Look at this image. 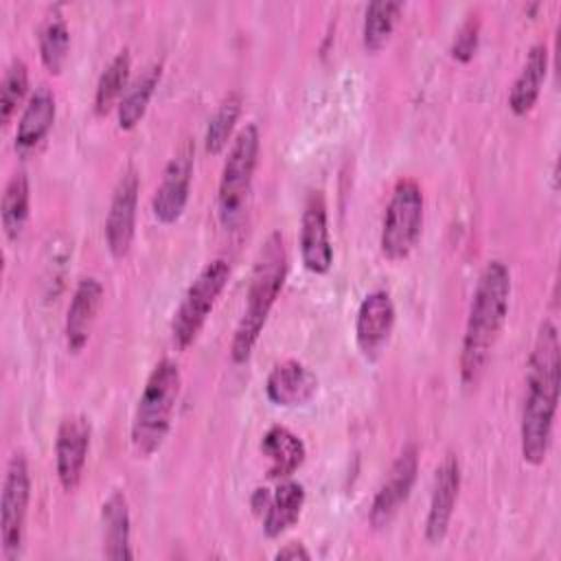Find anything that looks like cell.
<instances>
[{
  "instance_id": "1",
  "label": "cell",
  "mask_w": 561,
  "mask_h": 561,
  "mask_svg": "<svg viewBox=\"0 0 561 561\" xmlns=\"http://www.w3.org/2000/svg\"><path fill=\"white\" fill-rule=\"evenodd\" d=\"M559 331L550 320L537 329L528 366H526V397L519 423V449L526 465L539 467L550 449L552 425L559 403Z\"/></svg>"
},
{
  "instance_id": "2",
  "label": "cell",
  "mask_w": 561,
  "mask_h": 561,
  "mask_svg": "<svg viewBox=\"0 0 561 561\" xmlns=\"http://www.w3.org/2000/svg\"><path fill=\"white\" fill-rule=\"evenodd\" d=\"M511 302V272L506 263L493 259L478 276L469 316L460 346V379L467 388L482 379L495 342L508 316Z\"/></svg>"
},
{
  "instance_id": "3",
  "label": "cell",
  "mask_w": 561,
  "mask_h": 561,
  "mask_svg": "<svg viewBox=\"0 0 561 561\" xmlns=\"http://www.w3.org/2000/svg\"><path fill=\"white\" fill-rule=\"evenodd\" d=\"M285 276H287L285 241H283V234L274 230L267 234V239L261 243L254 256L250 283L245 291V307L230 342V359L234 364H243L250 359L259 342V335L270 318V311L280 296Z\"/></svg>"
},
{
  "instance_id": "4",
  "label": "cell",
  "mask_w": 561,
  "mask_h": 561,
  "mask_svg": "<svg viewBox=\"0 0 561 561\" xmlns=\"http://www.w3.org/2000/svg\"><path fill=\"white\" fill-rule=\"evenodd\" d=\"M182 388V375L173 359H160L138 397L131 419V447L140 458L153 456L167 440L173 423L175 403Z\"/></svg>"
},
{
  "instance_id": "5",
  "label": "cell",
  "mask_w": 561,
  "mask_h": 561,
  "mask_svg": "<svg viewBox=\"0 0 561 561\" xmlns=\"http://www.w3.org/2000/svg\"><path fill=\"white\" fill-rule=\"evenodd\" d=\"M259 149L261 136L254 123L241 127L230 142L217 188V215L226 230H237L245 217V206L259 162Z\"/></svg>"
},
{
  "instance_id": "6",
  "label": "cell",
  "mask_w": 561,
  "mask_h": 561,
  "mask_svg": "<svg viewBox=\"0 0 561 561\" xmlns=\"http://www.w3.org/2000/svg\"><path fill=\"white\" fill-rule=\"evenodd\" d=\"M423 191L416 180L401 178L388 199L379 245L388 261H403L419 243L423 230Z\"/></svg>"
},
{
  "instance_id": "7",
  "label": "cell",
  "mask_w": 561,
  "mask_h": 561,
  "mask_svg": "<svg viewBox=\"0 0 561 561\" xmlns=\"http://www.w3.org/2000/svg\"><path fill=\"white\" fill-rule=\"evenodd\" d=\"M228 278L230 265L226 259L208 261L193 278L171 320V337L178 348L184 351L197 340L217 298L226 289Z\"/></svg>"
},
{
  "instance_id": "8",
  "label": "cell",
  "mask_w": 561,
  "mask_h": 561,
  "mask_svg": "<svg viewBox=\"0 0 561 561\" xmlns=\"http://www.w3.org/2000/svg\"><path fill=\"white\" fill-rule=\"evenodd\" d=\"M31 502V471L24 454H13L7 462L0 495V541L2 557L13 561L22 554L26 515Z\"/></svg>"
},
{
  "instance_id": "9",
  "label": "cell",
  "mask_w": 561,
  "mask_h": 561,
  "mask_svg": "<svg viewBox=\"0 0 561 561\" xmlns=\"http://www.w3.org/2000/svg\"><path fill=\"white\" fill-rule=\"evenodd\" d=\"M195 169V145L193 140H182L175 153L169 158L162 180L151 197V213L162 226L175 224L191 195V180Z\"/></svg>"
},
{
  "instance_id": "10",
  "label": "cell",
  "mask_w": 561,
  "mask_h": 561,
  "mask_svg": "<svg viewBox=\"0 0 561 561\" xmlns=\"http://www.w3.org/2000/svg\"><path fill=\"white\" fill-rule=\"evenodd\" d=\"M416 473H419V449L414 443H408L390 465L386 480L381 482V486L373 497V504L368 511V519L373 528H386L394 519V515L408 502L414 489Z\"/></svg>"
},
{
  "instance_id": "11",
  "label": "cell",
  "mask_w": 561,
  "mask_h": 561,
  "mask_svg": "<svg viewBox=\"0 0 561 561\" xmlns=\"http://www.w3.org/2000/svg\"><path fill=\"white\" fill-rule=\"evenodd\" d=\"M140 180L134 167H129L112 193L110 210L105 217V243L114 259H125L131 250L136 234V210H138Z\"/></svg>"
},
{
  "instance_id": "12",
  "label": "cell",
  "mask_w": 561,
  "mask_h": 561,
  "mask_svg": "<svg viewBox=\"0 0 561 561\" xmlns=\"http://www.w3.org/2000/svg\"><path fill=\"white\" fill-rule=\"evenodd\" d=\"M300 259L311 274H327L333 265V245L329 237V213L322 191H311L300 217Z\"/></svg>"
},
{
  "instance_id": "13",
  "label": "cell",
  "mask_w": 561,
  "mask_h": 561,
  "mask_svg": "<svg viewBox=\"0 0 561 561\" xmlns=\"http://www.w3.org/2000/svg\"><path fill=\"white\" fill-rule=\"evenodd\" d=\"M90 423L81 414L66 416L55 436V473L66 493L77 491L90 449Z\"/></svg>"
},
{
  "instance_id": "14",
  "label": "cell",
  "mask_w": 561,
  "mask_h": 561,
  "mask_svg": "<svg viewBox=\"0 0 561 561\" xmlns=\"http://www.w3.org/2000/svg\"><path fill=\"white\" fill-rule=\"evenodd\" d=\"M460 491V462L454 454H445L434 473L427 517H425V539L430 546H440L449 533L456 500Z\"/></svg>"
},
{
  "instance_id": "15",
  "label": "cell",
  "mask_w": 561,
  "mask_h": 561,
  "mask_svg": "<svg viewBox=\"0 0 561 561\" xmlns=\"http://www.w3.org/2000/svg\"><path fill=\"white\" fill-rule=\"evenodd\" d=\"M394 327V302L386 289L366 294L355 316V342L366 359H377Z\"/></svg>"
},
{
  "instance_id": "16",
  "label": "cell",
  "mask_w": 561,
  "mask_h": 561,
  "mask_svg": "<svg viewBox=\"0 0 561 561\" xmlns=\"http://www.w3.org/2000/svg\"><path fill=\"white\" fill-rule=\"evenodd\" d=\"M101 302H103L101 280L94 276H83L77 283L66 311L64 333H66V346L70 353H79L88 344Z\"/></svg>"
},
{
  "instance_id": "17",
  "label": "cell",
  "mask_w": 561,
  "mask_h": 561,
  "mask_svg": "<svg viewBox=\"0 0 561 561\" xmlns=\"http://www.w3.org/2000/svg\"><path fill=\"white\" fill-rule=\"evenodd\" d=\"M316 392L318 377L298 359L278 362L265 379L267 399L280 408L307 405L316 397Z\"/></svg>"
},
{
  "instance_id": "18",
  "label": "cell",
  "mask_w": 561,
  "mask_h": 561,
  "mask_svg": "<svg viewBox=\"0 0 561 561\" xmlns=\"http://www.w3.org/2000/svg\"><path fill=\"white\" fill-rule=\"evenodd\" d=\"M55 116H57L55 94L50 92L48 85H37L31 92L20 114V121L15 127V149L22 153L35 149L53 129Z\"/></svg>"
},
{
  "instance_id": "19",
  "label": "cell",
  "mask_w": 561,
  "mask_h": 561,
  "mask_svg": "<svg viewBox=\"0 0 561 561\" xmlns=\"http://www.w3.org/2000/svg\"><path fill=\"white\" fill-rule=\"evenodd\" d=\"M103 528V557L114 561H131V517L123 491H112L101 506Z\"/></svg>"
},
{
  "instance_id": "20",
  "label": "cell",
  "mask_w": 561,
  "mask_h": 561,
  "mask_svg": "<svg viewBox=\"0 0 561 561\" xmlns=\"http://www.w3.org/2000/svg\"><path fill=\"white\" fill-rule=\"evenodd\" d=\"M261 454L267 458V476L274 480H285L302 467L307 447L289 427L272 425L261 438Z\"/></svg>"
},
{
  "instance_id": "21",
  "label": "cell",
  "mask_w": 561,
  "mask_h": 561,
  "mask_svg": "<svg viewBox=\"0 0 561 561\" xmlns=\"http://www.w3.org/2000/svg\"><path fill=\"white\" fill-rule=\"evenodd\" d=\"M546 75H548V46L543 42H537L530 46L526 61L508 92V107L515 116H524L535 107L541 85L546 81Z\"/></svg>"
},
{
  "instance_id": "22",
  "label": "cell",
  "mask_w": 561,
  "mask_h": 561,
  "mask_svg": "<svg viewBox=\"0 0 561 561\" xmlns=\"http://www.w3.org/2000/svg\"><path fill=\"white\" fill-rule=\"evenodd\" d=\"M305 506V486L296 480H278V486L272 491L270 504L263 513V533L270 539L280 537L285 530H289Z\"/></svg>"
},
{
  "instance_id": "23",
  "label": "cell",
  "mask_w": 561,
  "mask_h": 561,
  "mask_svg": "<svg viewBox=\"0 0 561 561\" xmlns=\"http://www.w3.org/2000/svg\"><path fill=\"white\" fill-rule=\"evenodd\" d=\"M37 46H39V59L44 68L50 75H59L66 66L68 50H70V31L59 7L50 9L48 15L44 18L37 35Z\"/></svg>"
},
{
  "instance_id": "24",
  "label": "cell",
  "mask_w": 561,
  "mask_h": 561,
  "mask_svg": "<svg viewBox=\"0 0 561 561\" xmlns=\"http://www.w3.org/2000/svg\"><path fill=\"white\" fill-rule=\"evenodd\" d=\"M160 75H162L160 64H153V66L145 68V72L127 88V92L118 101L116 114H118V127L123 131L134 129L142 121V116L149 107V101H151V96H153V92L160 83Z\"/></svg>"
},
{
  "instance_id": "25",
  "label": "cell",
  "mask_w": 561,
  "mask_h": 561,
  "mask_svg": "<svg viewBox=\"0 0 561 561\" xmlns=\"http://www.w3.org/2000/svg\"><path fill=\"white\" fill-rule=\"evenodd\" d=\"M31 213V184L24 171H18L9 178L4 193H2V204H0V219L4 234L9 239H18L28 221Z\"/></svg>"
},
{
  "instance_id": "26",
  "label": "cell",
  "mask_w": 561,
  "mask_h": 561,
  "mask_svg": "<svg viewBox=\"0 0 561 561\" xmlns=\"http://www.w3.org/2000/svg\"><path fill=\"white\" fill-rule=\"evenodd\" d=\"M401 9L403 4L397 0H375L366 7L362 24V44L366 53H379L388 44Z\"/></svg>"
},
{
  "instance_id": "27",
  "label": "cell",
  "mask_w": 561,
  "mask_h": 561,
  "mask_svg": "<svg viewBox=\"0 0 561 561\" xmlns=\"http://www.w3.org/2000/svg\"><path fill=\"white\" fill-rule=\"evenodd\" d=\"M241 105H243V96L237 90L228 92L219 101L217 110L213 112V116L208 118V125H206V134H204L206 153L217 156L228 147L232 131L237 127V121L241 116Z\"/></svg>"
},
{
  "instance_id": "28",
  "label": "cell",
  "mask_w": 561,
  "mask_h": 561,
  "mask_svg": "<svg viewBox=\"0 0 561 561\" xmlns=\"http://www.w3.org/2000/svg\"><path fill=\"white\" fill-rule=\"evenodd\" d=\"M131 70V55L127 48L116 53V57L105 66L96 81L94 90V112L99 116H105L118 99H123V92H127V79Z\"/></svg>"
},
{
  "instance_id": "29",
  "label": "cell",
  "mask_w": 561,
  "mask_h": 561,
  "mask_svg": "<svg viewBox=\"0 0 561 561\" xmlns=\"http://www.w3.org/2000/svg\"><path fill=\"white\" fill-rule=\"evenodd\" d=\"M28 92V68L22 59H13L2 77L0 85V121L7 127Z\"/></svg>"
},
{
  "instance_id": "30",
  "label": "cell",
  "mask_w": 561,
  "mask_h": 561,
  "mask_svg": "<svg viewBox=\"0 0 561 561\" xmlns=\"http://www.w3.org/2000/svg\"><path fill=\"white\" fill-rule=\"evenodd\" d=\"M478 37H480V20H478V15H469L454 37L451 57L460 64L471 61L478 50Z\"/></svg>"
},
{
  "instance_id": "31",
  "label": "cell",
  "mask_w": 561,
  "mask_h": 561,
  "mask_svg": "<svg viewBox=\"0 0 561 561\" xmlns=\"http://www.w3.org/2000/svg\"><path fill=\"white\" fill-rule=\"evenodd\" d=\"M274 559H289V561H309L311 559V552L305 548V543L300 541H291V543H285L283 548L276 550Z\"/></svg>"
},
{
  "instance_id": "32",
  "label": "cell",
  "mask_w": 561,
  "mask_h": 561,
  "mask_svg": "<svg viewBox=\"0 0 561 561\" xmlns=\"http://www.w3.org/2000/svg\"><path fill=\"white\" fill-rule=\"evenodd\" d=\"M270 497H272V491H267L265 486L254 489V493H252V497H250L252 511L263 517V513H265V508H267V504H270Z\"/></svg>"
}]
</instances>
